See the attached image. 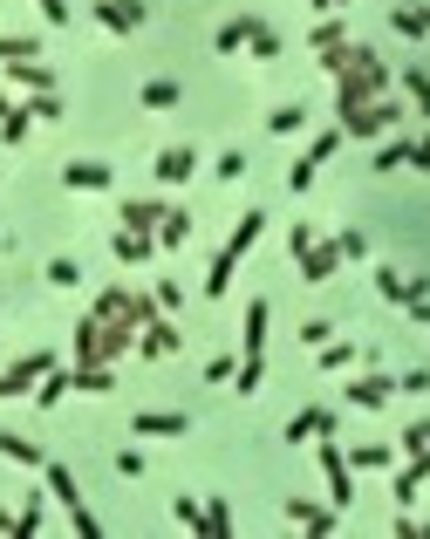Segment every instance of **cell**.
Segmentation results:
<instances>
[{
    "instance_id": "cell-48",
    "label": "cell",
    "mask_w": 430,
    "mask_h": 539,
    "mask_svg": "<svg viewBox=\"0 0 430 539\" xmlns=\"http://www.w3.org/2000/svg\"><path fill=\"white\" fill-rule=\"evenodd\" d=\"M430 389V369H403V376H396V396H424Z\"/></svg>"
},
{
    "instance_id": "cell-44",
    "label": "cell",
    "mask_w": 430,
    "mask_h": 539,
    "mask_svg": "<svg viewBox=\"0 0 430 539\" xmlns=\"http://www.w3.org/2000/svg\"><path fill=\"white\" fill-rule=\"evenodd\" d=\"M335 246H342V260H369V232H335Z\"/></svg>"
},
{
    "instance_id": "cell-18",
    "label": "cell",
    "mask_w": 430,
    "mask_h": 539,
    "mask_svg": "<svg viewBox=\"0 0 430 539\" xmlns=\"http://www.w3.org/2000/svg\"><path fill=\"white\" fill-rule=\"evenodd\" d=\"M7 82H14V89H28V96H41V89H55V69H48V62H7Z\"/></svg>"
},
{
    "instance_id": "cell-57",
    "label": "cell",
    "mask_w": 430,
    "mask_h": 539,
    "mask_svg": "<svg viewBox=\"0 0 430 539\" xmlns=\"http://www.w3.org/2000/svg\"><path fill=\"white\" fill-rule=\"evenodd\" d=\"M403 308H410V321H424V328H430V294H417V301H403Z\"/></svg>"
},
{
    "instance_id": "cell-16",
    "label": "cell",
    "mask_w": 430,
    "mask_h": 539,
    "mask_svg": "<svg viewBox=\"0 0 430 539\" xmlns=\"http://www.w3.org/2000/svg\"><path fill=\"white\" fill-rule=\"evenodd\" d=\"M0 458H7V464H28V471H41V464H48V451H41L35 437H21V430H0Z\"/></svg>"
},
{
    "instance_id": "cell-56",
    "label": "cell",
    "mask_w": 430,
    "mask_h": 539,
    "mask_svg": "<svg viewBox=\"0 0 430 539\" xmlns=\"http://www.w3.org/2000/svg\"><path fill=\"white\" fill-rule=\"evenodd\" d=\"M410 171H430V137H410Z\"/></svg>"
},
{
    "instance_id": "cell-14",
    "label": "cell",
    "mask_w": 430,
    "mask_h": 539,
    "mask_svg": "<svg viewBox=\"0 0 430 539\" xmlns=\"http://www.w3.org/2000/svg\"><path fill=\"white\" fill-rule=\"evenodd\" d=\"M396 451H403V464H410L417 478H430V417L403 430V437H396Z\"/></svg>"
},
{
    "instance_id": "cell-33",
    "label": "cell",
    "mask_w": 430,
    "mask_h": 539,
    "mask_svg": "<svg viewBox=\"0 0 430 539\" xmlns=\"http://www.w3.org/2000/svg\"><path fill=\"white\" fill-rule=\"evenodd\" d=\"M410 164V137H390V144H376V164L369 171H403Z\"/></svg>"
},
{
    "instance_id": "cell-54",
    "label": "cell",
    "mask_w": 430,
    "mask_h": 539,
    "mask_svg": "<svg viewBox=\"0 0 430 539\" xmlns=\"http://www.w3.org/2000/svg\"><path fill=\"white\" fill-rule=\"evenodd\" d=\"M233 369H239L233 355H212V362H205V383H233Z\"/></svg>"
},
{
    "instance_id": "cell-25",
    "label": "cell",
    "mask_w": 430,
    "mask_h": 539,
    "mask_svg": "<svg viewBox=\"0 0 430 539\" xmlns=\"http://www.w3.org/2000/svg\"><path fill=\"white\" fill-rule=\"evenodd\" d=\"M233 273H239V260L219 246V260H212V273H205V301H219V294H233Z\"/></svg>"
},
{
    "instance_id": "cell-9",
    "label": "cell",
    "mask_w": 430,
    "mask_h": 539,
    "mask_svg": "<svg viewBox=\"0 0 430 539\" xmlns=\"http://www.w3.org/2000/svg\"><path fill=\"white\" fill-rule=\"evenodd\" d=\"M62 185H69V192H110V185H117V171H110V164H96V157H76V164H62Z\"/></svg>"
},
{
    "instance_id": "cell-3",
    "label": "cell",
    "mask_w": 430,
    "mask_h": 539,
    "mask_svg": "<svg viewBox=\"0 0 430 539\" xmlns=\"http://www.w3.org/2000/svg\"><path fill=\"white\" fill-rule=\"evenodd\" d=\"M89 21L110 28V35H137V28L151 21V7H144V0H89Z\"/></svg>"
},
{
    "instance_id": "cell-1",
    "label": "cell",
    "mask_w": 430,
    "mask_h": 539,
    "mask_svg": "<svg viewBox=\"0 0 430 539\" xmlns=\"http://www.w3.org/2000/svg\"><path fill=\"white\" fill-rule=\"evenodd\" d=\"M403 123V110H396L390 96H376V103H349V110H335V130L342 137H355V144H376L383 130H396Z\"/></svg>"
},
{
    "instance_id": "cell-11",
    "label": "cell",
    "mask_w": 430,
    "mask_h": 539,
    "mask_svg": "<svg viewBox=\"0 0 430 539\" xmlns=\"http://www.w3.org/2000/svg\"><path fill=\"white\" fill-rule=\"evenodd\" d=\"M178 342H185V335H178L164 314H157L151 328H137V355H144V362H164V355H178Z\"/></svg>"
},
{
    "instance_id": "cell-7",
    "label": "cell",
    "mask_w": 430,
    "mask_h": 539,
    "mask_svg": "<svg viewBox=\"0 0 430 539\" xmlns=\"http://www.w3.org/2000/svg\"><path fill=\"white\" fill-rule=\"evenodd\" d=\"M151 171H157V185H192V178H198V151H192V144H164Z\"/></svg>"
},
{
    "instance_id": "cell-50",
    "label": "cell",
    "mask_w": 430,
    "mask_h": 539,
    "mask_svg": "<svg viewBox=\"0 0 430 539\" xmlns=\"http://www.w3.org/2000/svg\"><path fill=\"white\" fill-rule=\"evenodd\" d=\"M417 485H424V478H417V471L403 464V471H396V485H390V492H396V505H410V499H417Z\"/></svg>"
},
{
    "instance_id": "cell-2",
    "label": "cell",
    "mask_w": 430,
    "mask_h": 539,
    "mask_svg": "<svg viewBox=\"0 0 430 539\" xmlns=\"http://www.w3.org/2000/svg\"><path fill=\"white\" fill-rule=\"evenodd\" d=\"M321 444V478H328V505L342 512V505L355 499V464H349V451L335 444V437H314Z\"/></svg>"
},
{
    "instance_id": "cell-10",
    "label": "cell",
    "mask_w": 430,
    "mask_h": 539,
    "mask_svg": "<svg viewBox=\"0 0 430 539\" xmlns=\"http://www.w3.org/2000/svg\"><path fill=\"white\" fill-rule=\"evenodd\" d=\"M396 396V376H362V383H342V403L349 410H383Z\"/></svg>"
},
{
    "instance_id": "cell-5",
    "label": "cell",
    "mask_w": 430,
    "mask_h": 539,
    "mask_svg": "<svg viewBox=\"0 0 430 539\" xmlns=\"http://www.w3.org/2000/svg\"><path fill=\"white\" fill-rule=\"evenodd\" d=\"M335 424H342V417H335L328 403H308V410H294V417H287L280 437H287V444H314V437H335Z\"/></svg>"
},
{
    "instance_id": "cell-39",
    "label": "cell",
    "mask_w": 430,
    "mask_h": 539,
    "mask_svg": "<svg viewBox=\"0 0 430 539\" xmlns=\"http://www.w3.org/2000/svg\"><path fill=\"white\" fill-rule=\"evenodd\" d=\"M28 116H35V123H62V96H55V89L28 96Z\"/></svg>"
},
{
    "instance_id": "cell-8",
    "label": "cell",
    "mask_w": 430,
    "mask_h": 539,
    "mask_svg": "<svg viewBox=\"0 0 430 539\" xmlns=\"http://www.w3.org/2000/svg\"><path fill=\"white\" fill-rule=\"evenodd\" d=\"M130 437H192V417L185 410H137Z\"/></svg>"
},
{
    "instance_id": "cell-36",
    "label": "cell",
    "mask_w": 430,
    "mask_h": 539,
    "mask_svg": "<svg viewBox=\"0 0 430 539\" xmlns=\"http://www.w3.org/2000/svg\"><path fill=\"white\" fill-rule=\"evenodd\" d=\"M48 287H62V294H69V287H82V267L69 260V253H55V260H48Z\"/></svg>"
},
{
    "instance_id": "cell-24",
    "label": "cell",
    "mask_w": 430,
    "mask_h": 539,
    "mask_svg": "<svg viewBox=\"0 0 430 539\" xmlns=\"http://www.w3.org/2000/svg\"><path fill=\"white\" fill-rule=\"evenodd\" d=\"M185 239H192V212L164 205V219H157V246H185Z\"/></svg>"
},
{
    "instance_id": "cell-53",
    "label": "cell",
    "mask_w": 430,
    "mask_h": 539,
    "mask_svg": "<svg viewBox=\"0 0 430 539\" xmlns=\"http://www.w3.org/2000/svg\"><path fill=\"white\" fill-rule=\"evenodd\" d=\"M157 308H164V314L185 308V287H178V280H157Z\"/></svg>"
},
{
    "instance_id": "cell-40",
    "label": "cell",
    "mask_w": 430,
    "mask_h": 539,
    "mask_svg": "<svg viewBox=\"0 0 430 539\" xmlns=\"http://www.w3.org/2000/svg\"><path fill=\"white\" fill-rule=\"evenodd\" d=\"M123 301H130V287H103L89 314H103V321H123Z\"/></svg>"
},
{
    "instance_id": "cell-47",
    "label": "cell",
    "mask_w": 430,
    "mask_h": 539,
    "mask_svg": "<svg viewBox=\"0 0 430 539\" xmlns=\"http://www.w3.org/2000/svg\"><path fill=\"white\" fill-rule=\"evenodd\" d=\"M314 246V226L308 219H294V226H287V253H294V260H301V253H308Z\"/></svg>"
},
{
    "instance_id": "cell-42",
    "label": "cell",
    "mask_w": 430,
    "mask_h": 539,
    "mask_svg": "<svg viewBox=\"0 0 430 539\" xmlns=\"http://www.w3.org/2000/svg\"><path fill=\"white\" fill-rule=\"evenodd\" d=\"M342 144H349L342 130H321V137H314V144H308V164H328V157L342 151Z\"/></svg>"
},
{
    "instance_id": "cell-55",
    "label": "cell",
    "mask_w": 430,
    "mask_h": 539,
    "mask_svg": "<svg viewBox=\"0 0 430 539\" xmlns=\"http://www.w3.org/2000/svg\"><path fill=\"white\" fill-rule=\"evenodd\" d=\"M117 471L123 478H144V451H117Z\"/></svg>"
},
{
    "instance_id": "cell-43",
    "label": "cell",
    "mask_w": 430,
    "mask_h": 539,
    "mask_svg": "<svg viewBox=\"0 0 430 539\" xmlns=\"http://www.w3.org/2000/svg\"><path fill=\"white\" fill-rule=\"evenodd\" d=\"M403 89H410V103L430 116V76H424V69H403Z\"/></svg>"
},
{
    "instance_id": "cell-20",
    "label": "cell",
    "mask_w": 430,
    "mask_h": 539,
    "mask_svg": "<svg viewBox=\"0 0 430 539\" xmlns=\"http://www.w3.org/2000/svg\"><path fill=\"white\" fill-rule=\"evenodd\" d=\"M110 253H117V267H144V260L157 253V239H144V232H123V226H117Z\"/></svg>"
},
{
    "instance_id": "cell-4",
    "label": "cell",
    "mask_w": 430,
    "mask_h": 539,
    "mask_svg": "<svg viewBox=\"0 0 430 539\" xmlns=\"http://www.w3.org/2000/svg\"><path fill=\"white\" fill-rule=\"evenodd\" d=\"M48 369H55V355H41V348L21 355V362H7V369H0V396H35V383Z\"/></svg>"
},
{
    "instance_id": "cell-41",
    "label": "cell",
    "mask_w": 430,
    "mask_h": 539,
    "mask_svg": "<svg viewBox=\"0 0 430 539\" xmlns=\"http://www.w3.org/2000/svg\"><path fill=\"white\" fill-rule=\"evenodd\" d=\"M314 55H321V48H342V41H349V28H342V21H335V14H328V21H321V28H314Z\"/></svg>"
},
{
    "instance_id": "cell-52",
    "label": "cell",
    "mask_w": 430,
    "mask_h": 539,
    "mask_svg": "<svg viewBox=\"0 0 430 539\" xmlns=\"http://www.w3.org/2000/svg\"><path fill=\"white\" fill-rule=\"evenodd\" d=\"M390 533H396V539H430V526H424V519H410V512H396Z\"/></svg>"
},
{
    "instance_id": "cell-28",
    "label": "cell",
    "mask_w": 430,
    "mask_h": 539,
    "mask_svg": "<svg viewBox=\"0 0 430 539\" xmlns=\"http://www.w3.org/2000/svg\"><path fill=\"white\" fill-rule=\"evenodd\" d=\"M35 55H48L41 35H0V69H7V62H35Z\"/></svg>"
},
{
    "instance_id": "cell-35",
    "label": "cell",
    "mask_w": 430,
    "mask_h": 539,
    "mask_svg": "<svg viewBox=\"0 0 430 539\" xmlns=\"http://www.w3.org/2000/svg\"><path fill=\"white\" fill-rule=\"evenodd\" d=\"M205 539H233V512H226V499H205Z\"/></svg>"
},
{
    "instance_id": "cell-21",
    "label": "cell",
    "mask_w": 430,
    "mask_h": 539,
    "mask_svg": "<svg viewBox=\"0 0 430 539\" xmlns=\"http://www.w3.org/2000/svg\"><path fill=\"white\" fill-rule=\"evenodd\" d=\"M260 232H267V212H239V226H233V239H226V253H233V260H246V253L260 246Z\"/></svg>"
},
{
    "instance_id": "cell-51",
    "label": "cell",
    "mask_w": 430,
    "mask_h": 539,
    "mask_svg": "<svg viewBox=\"0 0 430 539\" xmlns=\"http://www.w3.org/2000/svg\"><path fill=\"white\" fill-rule=\"evenodd\" d=\"M328 335H335V321H301V348H321Z\"/></svg>"
},
{
    "instance_id": "cell-23",
    "label": "cell",
    "mask_w": 430,
    "mask_h": 539,
    "mask_svg": "<svg viewBox=\"0 0 430 539\" xmlns=\"http://www.w3.org/2000/svg\"><path fill=\"white\" fill-rule=\"evenodd\" d=\"M137 103H144V110H178V103H185V89H178L171 76H157V82L137 89Z\"/></svg>"
},
{
    "instance_id": "cell-15",
    "label": "cell",
    "mask_w": 430,
    "mask_h": 539,
    "mask_svg": "<svg viewBox=\"0 0 430 539\" xmlns=\"http://www.w3.org/2000/svg\"><path fill=\"white\" fill-rule=\"evenodd\" d=\"M123 232H144V239H157V219H164V205L157 198H123Z\"/></svg>"
},
{
    "instance_id": "cell-12",
    "label": "cell",
    "mask_w": 430,
    "mask_h": 539,
    "mask_svg": "<svg viewBox=\"0 0 430 539\" xmlns=\"http://www.w3.org/2000/svg\"><path fill=\"white\" fill-rule=\"evenodd\" d=\"M287 519H294L301 533H314V539H328V533H335V505H314V499H287Z\"/></svg>"
},
{
    "instance_id": "cell-37",
    "label": "cell",
    "mask_w": 430,
    "mask_h": 539,
    "mask_svg": "<svg viewBox=\"0 0 430 539\" xmlns=\"http://www.w3.org/2000/svg\"><path fill=\"white\" fill-rule=\"evenodd\" d=\"M301 123H308V110H301V103H280V110L267 116V130H274V137H294Z\"/></svg>"
},
{
    "instance_id": "cell-29",
    "label": "cell",
    "mask_w": 430,
    "mask_h": 539,
    "mask_svg": "<svg viewBox=\"0 0 430 539\" xmlns=\"http://www.w3.org/2000/svg\"><path fill=\"white\" fill-rule=\"evenodd\" d=\"M349 464H355V471H390V464H396V444H355Z\"/></svg>"
},
{
    "instance_id": "cell-46",
    "label": "cell",
    "mask_w": 430,
    "mask_h": 539,
    "mask_svg": "<svg viewBox=\"0 0 430 539\" xmlns=\"http://www.w3.org/2000/svg\"><path fill=\"white\" fill-rule=\"evenodd\" d=\"M41 7V21H48V28H69V21H76V7H69V0H35Z\"/></svg>"
},
{
    "instance_id": "cell-13",
    "label": "cell",
    "mask_w": 430,
    "mask_h": 539,
    "mask_svg": "<svg viewBox=\"0 0 430 539\" xmlns=\"http://www.w3.org/2000/svg\"><path fill=\"white\" fill-rule=\"evenodd\" d=\"M239 355H267V301L260 294L246 301V321H239Z\"/></svg>"
},
{
    "instance_id": "cell-38",
    "label": "cell",
    "mask_w": 430,
    "mask_h": 539,
    "mask_svg": "<svg viewBox=\"0 0 430 539\" xmlns=\"http://www.w3.org/2000/svg\"><path fill=\"white\" fill-rule=\"evenodd\" d=\"M212 178H219V185H239V178H246V151H219L212 157Z\"/></svg>"
},
{
    "instance_id": "cell-27",
    "label": "cell",
    "mask_w": 430,
    "mask_h": 539,
    "mask_svg": "<svg viewBox=\"0 0 430 539\" xmlns=\"http://www.w3.org/2000/svg\"><path fill=\"white\" fill-rule=\"evenodd\" d=\"M314 355H321V369H328V376H342V369H355V342H342V335H328V342L314 348Z\"/></svg>"
},
{
    "instance_id": "cell-34",
    "label": "cell",
    "mask_w": 430,
    "mask_h": 539,
    "mask_svg": "<svg viewBox=\"0 0 430 539\" xmlns=\"http://www.w3.org/2000/svg\"><path fill=\"white\" fill-rule=\"evenodd\" d=\"M28 130H35V116H28V103L0 116V144H28Z\"/></svg>"
},
{
    "instance_id": "cell-45",
    "label": "cell",
    "mask_w": 430,
    "mask_h": 539,
    "mask_svg": "<svg viewBox=\"0 0 430 539\" xmlns=\"http://www.w3.org/2000/svg\"><path fill=\"white\" fill-rule=\"evenodd\" d=\"M69 526H76L82 539H103V519H96L89 505H69Z\"/></svg>"
},
{
    "instance_id": "cell-26",
    "label": "cell",
    "mask_w": 430,
    "mask_h": 539,
    "mask_svg": "<svg viewBox=\"0 0 430 539\" xmlns=\"http://www.w3.org/2000/svg\"><path fill=\"white\" fill-rule=\"evenodd\" d=\"M246 48H253V62H280V35L253 14V28H246Z\"/></svg>"
},
{
    "instance_id": "cell-31",
    "label": "cell",
    "mask_w": 430,
    "mask_h": 539,
    "mask_svg": "<svg viewBox=\"0 0 430 539\" xmlns=\"http://www.w3.org/2000/svg\"><path fill=\"white\" fill-rule=\"evenodd\" d=\"M171 519H178L185 533H205V505H198L192 492H178V499H171Z\"/></svg>"
},
{
    "instance_id": "cell-17",
    "label": "cell",
    "mask_w": 430,
    "mask_h": 539,
    "mask_svg": "<svg viewBox=\"0 0 430 539\" xmlns=\"http://www.w3.org/2000/svg\"><path fill=\"white\" fill-rule=\"evenodd\" d=\"M390 28L403 41H424L430 35V7H424V0H403V7H390Z\"/></svg>"
},
{
    "instance_id": "cell-22",
    "label": "cell",
    "mask_w": 430,
    "mask_h": 539,
    "mask_svg": "<svg viewBox=\"0 0 430 539\" xmlns=\"http://www.w3.org/2000/svg\"><path fill=\"white\" fill-rule=\"evenodd\" d=\"M69 389H76V369H48V376L35 383V410H55Z\"/></svg>"
},
{
    "instance_id": "cell-49",
    "label": "cell",
    "mask_w": 430,
    "mask_h": 539,
    "mask_svg": "<svg viewBox=\"0 0 430 539\" xmlns=\"http://www.w3.org/2000/svg\"><path fill=\"white\" fill-rule=\"evenodd\" d=\"M314 171H321V164H308V157H301V164H287V192H308Z\"/></svg>"
},
{
    "instance_id": "cell-19",
    "label": "cell",
    "mask_w": 430,
    "mask_h": 539,
    "mask_svg": "<svg viewBox=\"0 0 430 539\" xmlns=\"http://www.w3.org/2000/svg\"><path fill=\"white\" fill-rule=\"evenodd\" d=\"M41 478H48V499L62 505V512H69V505H82V492H76V471H69V464H41Z\"/></svg>"
},
{
    "instance_id": "cell-59",
    "label": "cell",
    "mask_w": 430,
    "mask_h": 539,
    "mask_svg": "<svg viewBox=\"0 0 430 539\" xmlns=\"http://www.w3.org/2000/svg\"><path fill=\"white\" fill-rule=\"evenodd\" d=\"M0 533H7V539H14V512H7V505H0Z\"/></svg>"
},
{
    "instance_id": "cell-60",
    "label": "cell",
    "mask_w": 430,
    "mask_h": 539,
    "mask_svg": "<svg viewBox=\"0 0 430 539\" xmlns=\"http://www.w3.org/2000/svg\"><path fill=\"white\" fill-rule=\"evenodd\" d=\"M7 110H14V96H7V82H0V116H7Z\"/></svg>"
},
{
    "instance_id": "cell-30",
    "label": "cell",
    "mask_w": 430,
    "mask_h": 539,
    "mask_svg": "<svg viewBox=\"0 0 430 539\" xmlns=\"http://www.w3.org/2000/svg\"><path fill=\"white\" fill-rule=\"evenodd\" d=\"M233 376H239V396H253V389H260V383H267V355H239V369H233Z\"/></svg>"
},
{
    "instance_id": "cell-32",
    "label": "cell",
    "mask_w": 430,
    "mask_h": 539,
    "mask_svg": "<svg viewBox=\"0 0 430 539\" xmlns=\"http://www.w3.org/2000/svg\"><path fill=\"white\" fill-rule=\"evenodd\" d=\"M246 28H253V14H239V21H226V28L212 35V48H219V55H239V48H246Z\"/></svg>"
},
{
    "instance_id": "cell-6",
    "label": "cell",
    "mask_w": 430,
    "mask_h": 539,
    "mask_svg": "<svg viewBox=\"0 0 430 539\" xmlns=\"http://www.w3.org/2000/svg\"><path fill=\"white\" fill-rule=\"evenodd\" d=\"M294 267H301V280H308V287H321V280H335V273L349 267V260H342V246H335V239H314V246L301 253V260H294Z\"/></svg>"
},
{
    "instance_id": "cell-58",
    "label": "cell",
    "mask_w": 430,
    "mask_h": 539,
    "mask_svg": "<svg viewBox=\"0 0 430 539\" xmlns=\"http://www.w3.org/2000/svg\"><path fill=\"white\" fill-rule=\"evenodd\" d=\"M314 14H342V7H349V0H308Z\"/></svg>"
}]
</instances>
